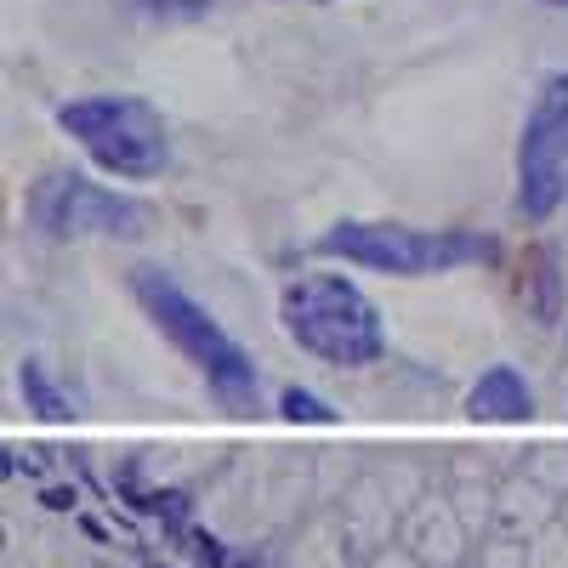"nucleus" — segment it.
Segmentation results:
<instances>
[{
  "label": "nucleus",
  "mask_w": 568,
  "mask_h": 568,
  "mask_svg": "<svg viewBox=\"0 0 568 568\" xmlns=\"http://www.w3.org/2000/svg\"><path fill=\"white\" fill-rule=\"evenodd\" d=\"M524 302H529V313H535L540 324H551V318L562 313V273H557V251H551V245L529 251V273H524Z\"/></svg>",
  "instance_id": "obj_8"
},
{
  "label": "nucleus",
  "mask_w": 568,
  "mask_h": 568,
  "mask_svg": "<svg viewBox=\"0 0 568 568\" xmlns=\"http://www.w3.org/2000/svg\"><path fill=\"white\" fill-rule=\"evenodd\" d=\"M278 415L296 420V426H336V420H342L336 409H329L318 393H307V387H284V393H278Z\"/></svg>",
  "instance_id": "obj_10"
},
{
  "label": "nucleus",
  "mask_w": 568,
  "mask_h": 568,
  "mask_svg": "<svg viewBox=\"0 0 568 568\" xmlns=\"http://www.w3.org/2000/svg\"><path fill=\"white\" fill-rule=\"evenodd\" d=\"M131 296H136L142 313H149V324L160 329V336L205 375V387L216 393L222 409H233V415H251V409H256L262 375H256L251 353L233 342L227 329H222L194 296H187L165 267H136V273H131Z\"/></svg>",
  "instance_id": "obj_1"
},
{
  "label": "nucleus",
  "mask_w": 568,
  "mask_h": 568,
  "mask_svg": "<svg viewBox=\"0 0 568 568\" xmlns=\"http://www.w3.org/2000/svg\"><path fill=\"white\" fill-rule=\"evenodd\" d=\"M45 506H52V511H63V506H74V489H52V495H45Z\"/></svg>",
  "instance_id": "obj_12"
},
{
  "label": "nucleus",
  "mask_w": 568,
  "mask_h": 568,
  "mask_svg": "<svg viewBox=\"0 0 568 568\" xmlns=\"http://www.w3.org/2000/svg\"><path fill=\"white\" fill-rule=\"evenodd\" d=\"M568 200V69L535 91V109L517 136V211L546 222Z\"/></svg>",
  "instance_id": "obj_6"
},
{
  "label": "nucleus",
  "mask_w": 568,
  "mask_h": 568,
  "mask_svg": "<svg viewBox=\"0 0 568 568\" xmlns=\"http://www.w3.org/2000/svg\"><path fill=\"white\" fill-rule=\"evenodd\" d=\"M546 7H568V0H546Z\"/></svg>",
  "instance_id": "obj_13"
},
{
  "label": "nucleus",
  "mask_w": 568,
  "mask_h": 568,
  "mask_svg": "<svg viewBox=\"0 0 568 568\" xmlns=\"http://www.w3.org/2000/svg\"><path fill=\"white\" fill-rule=\"evenodd\" d=\"M18 382H23V398H29V409H34L40 420H69V415H74V409H69V398L52 387V375H45L34 358L18 369Z\"/></svg>",
  "instance_id": "obj_9"
},
{
  "label": "nucleus",
  "mask_w": 568,
  "mask_h": 568,
  "mask_svg": "<svg viewBox=\"0 0 568 568\" xmlns=\"http://www.w3.org/2000/svg\"><path fill=\"white\" fill-rule=\"evenodd\" d=\"M466 415L471 420H495V426H517L535 415V387L524 382L517 364H489L466 393Z\"/></svg>",
  "instance_id": "obj_7"
},
{
  "label": "nucleus",
  "mask_w": 568,
  "mask_h": 568,
  "mask_svg": "<svg viewBox=\"0 0 568 568\" xmlns=\"http://www.w3.org/2000/svg\"><path fill=\"white\" fill-rule=\"evenodd\" d=\"M318 256L347 262L364 273H387V278H426V273H455V267H478L500 262V245L489 233L471 227H409V222H336L318 233Z\"/></svg>",
  "instance_id": "obj_3"
},
{
  "label": "nucleus",
  "mask_w": 568,
  "mask_h": 568,
  "mask_svg": "<svg viewBox=\"0 0 568 568\" xmlns=\"http://www.w3.org/2000/svg\"><path fill=\"white\" fill-rule=\"evenodd\" d=\"M29 222L34 233H45V240H142L154 222V211L131 200V194H114V187L91 182L85 171H40V182L29 187Z\"/></svg>",
  "instance_id": "obj_5"
},
{
  "label": "nucleus",
  "mask_w": 568,
  "mask_h": 568,
  "mask_svg": "<svg viewBox=\"0 0 568 568\" xmlns=\"http://www.w3.org/2000/svg\"><path fill=\"white\" fill-rule=\"evenodd\" d=\"M120 7L142 23H187V18L211 12V0H120Z\"/></svg>",
  "instance_id": "obj_11"
},
{
  "label": "nucleus",
  "mask_w": 568,
  "mask_h": 568,
  "mask_svg": "<svg viewBox=\"0 0 568 568\" xmlns=\"http://www.w3.org/2000/svg\"><path fill=\"white\" fill-rule=\"evenodd\" d=\"M58 125L91 165L120 182H154L171 165V131L160 109L142 98H125V91H98V98L63 103Z\"/></svg>",
  "instance_id": "obj_4"
},
{
  "label": "nucleus",
  "mask_w": 568,
  "mask_h": 568,
  "mask_svg": "<svg viewBox=\"0 0 568 568\" xmlns=\"http://www.w3.org/2000/svg\"><path fill=\"white\" fill-rule=\"evenodd\" d=\"M284 336L329 369H369L387 353V324L347 273H302L278 296Z\"/></svg>",
  "instance_id": "obj_2"
}]
</instances>
